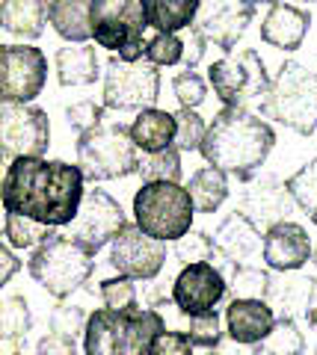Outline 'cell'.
<instances>
[{
	"label": "cell",
	"instance_id": "13",
	"mask_svg": "<svg viewBox=\"0 0 317 355\" xmlns=\"http://www.w3.org/2000/svg\"><path fill=\"white\" fill-rule=\"evenodd\" d=\"M228 293V279L214 261L187 263L172 282V302L184 317L211 314Z\"/></svg>",
	"mask_w": 317,
	"mask_h": 355
},
{
	"label": "cell",
	"instance_id": "48",
	"mask_svg": "<svg viewBox=\"0 0 317 355\" xmlns=\"http://www.w3.org/2000/svg\"><path fill=\"white\" fill-rule=\"evenodd\" d=\"M305 323L311 329H317V279H314V291H311V299H309V308H305Z\"/></svg>",
	"mask_w": 317,
	"mask_h": 355
},
{
	"label": "cell",
	"instance_id": "9",
	"mask_svg": "<svg viewBox=\"0 0 317 355\" xmlns=\"http://www.w3.org/2000/svg\"><path fill=\"white\" fill-rule=\"evenodd\" d=\"M146 30L143 0H92V39L119 60H146Z\"/></svg>",
	"mask_w": 317,
	"mask_h": 355
},
{
	"label": "cell",
	"instance_id": "26",
	"mask_svg": "<svg viewBox=\"0 0 317 355\" xmlns=\"http://www.w3.org/2000/svg\"><path fill=\"white\" fill-rule=\"evenodd\" d=\"M48 3L45 0H3L0 3V24L18 39H39L45 33Z\"/></svg>",
	"mask_w": 317,
	"mask_h": 355
},
{
	"label": "cell",
	"instance_id": "34",
	"mask_svg": "<svg viewBox=\"0 0 317 355\" xmlns=\"http://www.w3.org/2000/svg\"><path fill=\"white\" fill-rule=\"evenodd\" d=\"M139 178L143 184H151V181H172V184H181V148L178 146H169L157 154H148V157L139 163Z\"/></svg>",
	"mask_w": 317,
	"mask_h": 355
},
{
	"label": "cell",
	"instance_id": "35",
	"mask_svg": "<svg viewBox=\"0 0 317 355\" xmlns=\"http://www.w3.org/2000/svg\"><path fill=\"white\" fill-rule=\"evenodd\" d=\"M175 261H178L181 266L187 263H202V261H214L216 258V243L211 234H205V231H196L190 228L184 237L175 240Z\"/></svg>",
	"mask_w": 317,
	"mask_h": 355
},
{
	"label": "cell",
	"instance_id": "12",
	"mask_svg": "<svg viewBox=\"0 0 317 355\" xmlns=\"http://www.w3.org/2000/svg\"><path fill=\"white\" fill-rule=\"evenodd\" d=\"M48 83V57L33 44L0 48V95L3 101L33 104Z\"/></svg>",
	"mask_w": 317,
	"mask_h": 355
},
{
	"label": "cell",
	"instance_id": "32",
	"mask_svg": "<svg viewBox=\"0 0 317 355\" xmlns=\"http://www.w3.org/2000/svg\"><path fill=\"white\" fill-rule=\"evenodd\" d=\"M285 184H288L297 207L309 216V222L317 225V157H311L305 166H300Z\"/></svg>",
	"mask_w": 317,
	"mask_h": 355
},
{
	"label": "cell",
	"instance_id": "22",
	"mask_svg": "<svg viewBox=\"0 0 317 355\" xmlns=\"http://www.w3.org/2000/svg\"><path fill=\"white\" fill-rule=\"evenodd\" d=\"M48 24L69 44L92 39V0H48Z\"/></svg>",
	"mask_w": 317,
	"mask_h": 355
},
{
	"label": "cell",
	"instance_id": "2",
	"mask_svg": "<svg viewBox=\"0 0 317 355\" xmlns=\"http://www.w3.org/2000/svg\"><path fill=\"white\" fill-rule=\"evenodd\" d=\"M273 146H276V130L261 113L223 107L207 125L199 151L207 163L223 169L228 178L249 184L267 163Z\"/></svg>",
	"mask_w": 317,
	"mask_h": 355
},
{
	"label": "cell",
	"instance_id": "25",
	"mask_svg": "<svg viewBox=\"0 0 317 355\" xmlns=\"http://www.w3.org/2000/svg\"><path fill=\"white\" fill-rule=\"evenodd\" d=\"M101 62L89 44H65L53 57V71H57L60 86H92L101 77Z\"/></svg>",
	"mask_w": 317,
	"mask_h": 355
},
{
	"label": "cell",
	"instance_id": "39",
	"mask_svg": "<svg viewBox=\"0 0 317 355\" xmlns=\"http://www.w3.org/2000/svg\"><path fill=\"white\" fill-rule=\"evenodd\" d=\"M172 92H175V98H178L181 107L196 110L207 98V83H205V77L196 71V69H184V71L175 74Z\"/></svg>",
	"mask_w": 317,
	"mask_h": 355
},
{
	"label": "cell",
	"instance_id": "24",
	"mask_svg": "<svg viewBox=\"0 0 317 355\" xmlns=\"http://www.w3.org/2000/svg\"><path fill=\"white\" fill-rule=\"evenodd\" d=\"M311 291H314V279L293 275V272H273L267 302L273 305V311H276V317H293L297 320L300 314L305 317Z\"/></svg>",
	"mask_w": 317,
	"mask_h": 355
},
{
	"label": "cell",
	"instance_id": "21",
	"mask_svg": "<svg viewBox=\"0 0 317 355\" xmlns=\"http://www.w3.org/2000/svg\"><path fill=\"white\" fill-rule=\"evenodd\" d=\"M276 326V311L267 299H232L225 308V335L243 343H264Z\"/></svg>",
	"mask_w": 317,
	"mask_h": 355
},
{
	"label": "cell",
	"instance_id": "52",
	"mask_svg": "<svg viewBox=\"0 0 317 355\" xmlns=\"http://www.w3.org/2000/svg\"><path fill=\"white\" fill-rule=\"evenodd\" d=\"M18 355H21V352H18Z\"/></svg>",
	"mask_w": 317,
	"mask_h": 355
},
{
	"label": "cell",
	"instance_id": "18",
	"mask_svg": "<svg viewBox=\"0 0 317 355\" xmlns=\"http://www.w3.org/2000/svg\"><path fill=\"white\" fill-rule=\"evenodd\" d=\"M214 243H216L214 261H225L232 266L255 263L258 258H264V237H261V228L246 214H240L237 207L216 225Z\"/></svg>",
	"mask_w": 317,
	"mask_h": 355
},
{
	"label": "cell",
	"instance_id": "8",
	"mask_svg": "<svg viewBox=\"0 0 317 355\" xmlns=\"http://www.w3.org/2000/svg\"><path fill=\"white\" fill-rule=\"evenodd\" d=\"M196 205L190 190L172 181L143 184L134 196V222L157 240H178L193 228Z\"/></svg>",
	"mask_w": 317,
	"mask_h": 355
},
{
	"label": "cell",
	"instance_id": "7",
	"mask_svg": "<svg viewBox=\"0 0 317 355\" xmlns=\"http://www.w3.org/2000/svg\"><path fill=\"white\" fill-rule=\"evenodd\" d=\"M207 80H211L214 95L223 101V107L252 110V113L255 110L261 113L273 86L267 65L255 48L225 51V57L207 69Z\"/></svg>",
	"mask_w": 317,
	"mask_h": 355
},
{
	"label": "cell",
	"instance_id": "15",
	"mask_svg": "<svg viewBox=\"0 0 317 355\" xmlns=\"http://www.w3.org/2000/svg\"><path fill=\"white\" fill-rule=\"evenodd\" d=\"M110 263L116 272L134 282H151L157 279L163 263H166V243L146 234L137 222H128L110 243Z\"/></svg>",
	"mask_w": 317,
	"mask_h": 355
},
{
	"label": "cell",
	"instance_id": "42",
	"mask_svg": "<svg viewBox=\"0 0 317 355\" xmlns=\"http://www.w3.org/2000/svg\"><path fill=\"white\" fill-rule=\"evenodd\" d=\"M104 110H107L104 104H95V101H89V98H83V101L65 107V121H69V128L78 130V137H80V133L101 125V121H104Z\"/></svg>",
	"mask_w": 317,
	"mask_h": 355
},
{
	"label": "cell",
	"instance_id": "5",
	"mask_svg": "<svg viewBox=\"0 0 317 355\" xmlns=\"http://www.w3.org/2000/svg\"><path fill=\"white\" fill-rule=\"evenodd\" d=\"M261 116L297 130L300 137H311L317 130V71L297 60H285L273 77Z\"/></svg>",
	"mask_w": 317,
	"mask_h": 355
},
{
	"label": "cell",
	"instance_id": "49",
	"mask_svg": "<svg viewBox=\"0 0 317 355\" xmlns=\"http://www.w3.org/2000/svg\"><path fill=\"white\" fill-rule=\"evenodd\" d=\"M246 3H252V6H261V3H264V6H273L276 0H246Z\"/></svg>",
	"mask_w": 317,
	"mask_h": 355
},
{
	"label": "cell",
	"instance_id": "6",
	"mask_svg": "<svg viewBox=\"0 0 317 355\" xmlns=\"http://www.w3.org/2000/svg\"><path fill=\"white\" fill-rule=\"evenodd\" d=\"M139 148L130 128L119 125H107L101 121L98 128L86 130L78 137V166L86 181H113V178H128L139 172Z\"/></svg>",
	"mask_w": 317,
	"mask_h": 355
},
{
	"label": "cell",
	"instance_id": "19",
	"mask_svg": "<svg viewBox=\"0 0 317 355\" xmlns=\"http://www.w3.org/2000/svg\"><path fill=\"white\" fill-rule=\"evenodd\" d=\"M314 240L300 222H279L264 231V263L273 272H297L311 261Z\"/></svg>",
	"mask_w": 317,
	"mask_h": 355
},
{
	"label": "cell",
	"instance_id": "38",
	"mask_svg": "<svg viewBox=\"0 0 317 355\" xmlns=\"http://www.w3.org/2000/svg\"><path fill=\"white\" fill-rule=\"evenodd\" d=\"M98 296H101V302L107 308H137V284L134 279H128V275L119 272L116 279H104L98 284Z\"/></svg>",
	"mask_w": 317,
	"mask_h": 355
},
{
	"label": "cell",
	"instance_id": "1",
	"mask_svg": "<svg viewBox=\"0 0 317 355\" xmlns=\"http://www.w3.org/2000/svg\"><path fill=\"white\" fill-rule=\"evenodd\" d=\"M83 172L80 166L45 157L9 160L0 187V202L9 214L39 219L45 225H71L83 205Z\"/></svg>",
	"mask_w": 317,
	"mask_h": 355
},
{
	"label": "cell",
	"instance_id": "51",
	"mask_svg": "<svg viewBox=\"0 0 317 355\" xmlns=\"http://www.w3.org/2000/svg\"><path fill=\"white\" fill-rule=\"evenodd\" d=\"M297 3H317V0H297Z\"/></svg>",
	"mask_w": 317,
	"mask_h": 355
},
{
	"label": "cell",
	"instance_id": "47",
	"mask_svg": "<svg viewBox=\"0 0 317 355\" xmlns=\"http://www.w3.org/2000/svg\"><path fill=\"white\" fill-rule=\"evenodd\" d=\"M21 270V261L12 254V246H0V284H9L12 282V275Z\"/></svg>",
	"mask_w": 317,
	"mask_h": 355
},
{
	"label": "cell",
	"instance_id": "20",
	"mask_svg": "<svg viewBox=\"0 0 317 355\" xmlns=\"http://www.w3.org/2000/svg\"><path fill=\"white\" fill-rule=\"evenodd\" d=\"M309 27H311L309 9L276 0V3L267 9L264 21H261V42H267L270 48H276V51L293 53L302 48L305 36H309Z\"/></svg>",
	"mask_w": 317,
	"mask_h": 355
},
{
	"label": "cell",
	"instance_id": "27",
	"mask_svg": "<svg viewBox=\"0 0 317 355\" xmlns=\"http://www.w3.org/2000/svg\"><path fill=\"white\" fill-rule=\"evenodd\" d=\"M148 27L157 33H181L196 24L202 0H143Z\"/></svg>",
	"mask_w": 317,
	"mask_h": 355
},
{
	"label": "cell",
	"instance_id": "30",
	"mask_svg": "<svg viewBox=\"0 0 317 355\" xmlns=\"http://www.w3.org/2000/svg\"><path fill=\"white\" fill-rule=\"evenodd\" d=\"M53 234H57L53 225H45V222H39V219L9 214V210L3 216V237H6V243L12 249H36L45 240H51Z\"/></svg>",
	"mask_w": 317,
	"mask_h": 355
},
{
	"label": "cell",
	"instance_id": "46",
	"mask_svg": "<svg viewBox=\"0 0 317 355\" xmlns=\"http://www.w3.org/2000/svg\"><path fill=\"white\" fill-rule=\"evenodd\" d=\"M187 42V51H184V69H196V65L202 62V57H205V51H207V42L205 36L196 27H190V39H184Z\"/></svg>",
	"mask_w": 317,
	"mask_h": 355
},
{
	"label": "cell",
	"instance_id": "43",
	"mask_svg": "<svg viewBox=\"0 0 317 355\" xmlns=\"http://www.w3.org/2000/svg\"><path fill=\"white\" fill-rule=\"evenodd\" d=\"M193 340L187 331H163L155 343V355H193Z\"/></svg>",
	"mask_w": 317,
	"mask_h": 355
},
{
	"label": "cell",
	"instance_id": "33",
	"mask_svg": "<svg viewBox=\"0 0 317 355\" xmlns=\"http://www.w3.org/2000/svg\"><path fill=\"white\" fill-rule=\"evenodd\" d=\"M261 347H264V355H302L305 335L293 317H276V326Z\"/></svg>",
	"mask_w": 317,
	"mask_h": 355
},
{
	"label": "cell",
	"instance_id": "23",
	"mask_svg": "<svg viewBox=\"0 0 317 355\" xmlns=\"http://www.w3.org/2000/svg\"><path fill=\"white\" fill-rule=\"evenodd\" d=\"M175 133H178L175 113H166V110H157V107L139 110L134 125H130V137H134L137 148L146 154H157L163 148L175 146Z\"/></svg>",
	"mask_w": 317,
	"mask_h": 355
},
{
	"label": "cell",
	"instance_id": "4",
	"mask_svg": "<svg viewBox=\"0 0 317 355\" xmlns=\"http://www.w3.org/2000/svg\"><path fill=\"white\" fill-rule=\"evenodd\" d=\"M27 270L45 293H51L53 299H69L92 275L95 254L71 234H53L33 249Z\"/></svg>",
	"mask_w": 317,
	"mask_h": 355
},
{
	"label": "cell",
	"instance_id": "40",
	"mask_svg": "<svg viewBox=\"0 0 317 355\" xmlns=\"http://www.w3.org/2000/svg\"><path fill=\"white\" fill-rule=\"evenodd\" d=\"M86 323H89V314L78 305H69L60 299V305L51 311L48 317V326L51 331H60V335H69V338H78L86 331Z\"/></svg>",
	"mask_w": 317,
	"mask_h": 355
},
{
	"label": "cell",
	"instance_id": "50",
	"mask_svg": "<svg viewBox=\"0 0 317 355\" xmlns=\"http://www.w3.org/2000/svg\"><path fill=\"white\" fill-rule=\"evenodd\" d=\"M311 263L317 266V240H314V246H311Z\"/></svg>",
	"mask_w": 317,
	"mask_h": 355
},
{
	"label": "cell",
	"instance_id": "44",
	"mask_svg": "<svg viewBox=\"0 0 317 355\" xmlns=\"http://www.w3.org/2000/svg\"><path fill=\"white\" fill-rule=\"evenodd\" d=\"M36 355H78V343L69 335L48 331V335L36 343Z\"/></svg>",
	"mask_w": 317,
	"mask_h": 355
},
{
	"label": "cell",
	"instance_id": "3",
	"mask_svg": "<svg viewBox=\"0 0 317 355\" xmlns=\"http://www.w3.org/2000/svg\"><path fill=\"white\" fill-rule=\"evenodd\" d=\"M166 331L155 308H95L83 331L86 355H155L157 338Z\"/></svg>",
	"mask_w": 317,
	"mask_h": 355
},
{
	"label": "cell",
	"instance_id": "11",
	"mask_svg": "<svg viewBox=\"0 0 317 355\" xmlns=\"http://www.w3.org/2000/svg\"><path fill=\"white\" fill-rule=\"evenodd\" d=\"M51 146L48 113L36 104L3 101L0 104V148L6 160L45 157Z\"/></svg>",
	"mask_w": 317,
	"mask_h": 355
},
{
	"label": "cell",
	"instance_id": "36",
	"mask_svg": "<svg viewBox=\"0 0 317 355\" xmlns=\"http://www.w3.org/2000/svg\"><path fill=\"white\" fill-rule=\"evenodd\" d=\"M184 51H187V42L178 33H155L146 42V60L155 65H178L184 62Z\"/></svg>",
	"mask_w": 317,
	"mask_h": 355
},
{
	"label": "cell",
	"instance_id": "45",
	"mask_svg": "<svg viewBox=\"0 0 317 355\" xmlns=\"http://www.w3.org/2000/svg\"><path fill=\"white\" fill-rule=\"evenodd\" d=\"M264 347L261 343H243V340H234L232 335H225L214 349H207V355H261Z\"/></svg>",
	"mask_w": 317,
	"mask_h": 355
},
{
	"label": "cell",
	"instance_id": "37",
	"mask_svg": "<svg viewBox=\"0 0 317 355\" xmlns=\"http://www.w3.org/2000/svg\"><path fill=\"white\" fill-rule=\"evenodd\" d=\"M175 121H178V133H175V146L181 151H199L202 142H205V133H207V125L205 119L196 113L190 107H181L175 113Z\"/></svg>",
	"mask_w": 317,
	"mask_h": 355
},
{
	"label": "cell",
	"instance_id": "17",
	"mask_svg": "<svg viewBox=\"0 0 317 355\" xmlns=\"http://www.w3.org/2000/svg\"><path fill=\"white\" fill-rule=\"evenodd\" d=\"M293 205L297 202H293L288 184H279V178L264 175V178H252L246 184V190L237 202V210L246 214L258 228L267 231L273 225H279V222H285Z\"/></svg>",
	"mask_w": 317,
	"mask_h": 355
},
{
	"label": "cell",
	"instance_id": "10",
	"mask_svg": "<svg viewBox=\"0 0 317 355\" xmlns=\"http://www.w3.org/2000/svg\"><path fill=\"white\" fill-rule=\"evenodd\" d=\"M160 65L148 60L125 62L116 53L104 71V107L116 113H139L157 104L160 98Z\"/></svg>",
	"mask_w": 317,
	"mask_h": 355
},
{
	"label": "cell",
	"instance_id": "41",
	"mask_svg": "<svg viewBox=\"0 0 317 355\" xmlns=\"http://www.w3.org/2000/svg\"><path fill=\"white\" fill-rule=\"evenodd\" d=\"M187 335H190V340H193V347H199V349H214L216 343L225 338V331H223V326H220V314H216V311H211V314L190 317Z\"/></svg>",
	"mask_w": 317,
	"mask_h": 355
},
{
	"label": "cell",
	"instance_id": "31",
	"mask_svg": "<svg viewBox=\"0 0 317 355\" xmlns=\"http://www.w3.org/2000/svg\"><path fill=\"white\" fill-rule=\"evenodd\" d=\"M273 270H261L258 263L234 266L228 275V293L232 299H267Z\"/></svg>",
	"mask_w": 317,
	"mask_h": 355
},
{
	"label": "cell",
	"instance_id": "14",
	"mask_svg": "<svg viewBox=\"0 0 317 355\" xmlns=\"http://www.w3.org/2000/svg\"><path fill=\"white\" fill-rule=\"evenodd\" d=\"M125 225H128V219H125L122 205L110 193L95 187V190H86L78 216L69 225V234L78 243H83L92 254H98L107 243H113L119 237V231Z\"/></svg>",
	"mask_w": 317,
	"mask_h": 355
},
{
	"label": "cell",
	"instance_id": "16",
	"mask_svg": "<svg viewBox=\"0 0 317 355\" xmlns=\"http://www.w3.org/2000/svg\"><path fill=\"white\" fill-rule=\"evenodd\" d=\"M255 9L258 6L246 3V0H202L193 27L216 48L234 51L237 42L243 39L246 27L252 24Z\"/></svg>",
	"mask_w": 317,
	"mask_h": 355
},
{
	"label": "cell",
	"instance_id": "29",
	"mask_svg": "<svg viewBox=\"0 0 317 355\" xmlns=\"http://www.w3.org/2000/svg\"><path fill=\"white\" fill-rule=\"evenodd\" d=\"M187 190H190V198L196 205V214H214V210H220L223 202L228 198V175L207 163L199 172L190 175Z\"/></svg>",
	"mask_w": 317,
	"mask_h": 355
},
{
	"label": "cell",
	"instance_id": "28",
	"mask_svg": "<svg viewBox=\"0 0 317 355\" xmlns=\"http://www.w3.org/2000/svg\"><path fill=\"white\" fill-rule=\"evenodd\" d=\"M33 317H30V305L24 296H6L0 302V338H3V355H18L24 340L30 335Z\"/></svg>",
	"mask_w": 317,
	"mask_h": 355
}]
</instances>
